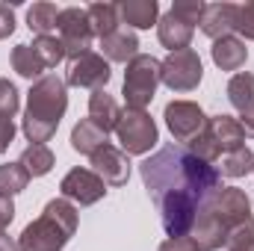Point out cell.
Returning a JSON list of instances; mask_svg holds the SVG:
<instances>
[{"mask_svg": "<svg viewBox=\"0 0 254 251\" xmlns=\"http://www.w3.org/2000/svg\"><path fill=\"white\" fill-rule=\"evenodd\" d=\"M142 184L160 210L163 231L169 240L190 237L198 207L222 189V175L216 166L198 160L184 145H166L139 166Z\"/></svg>", "mask_w": 254, "mask_h": 251, "instance_id": "obj_1", "label": "cell"}, {"mask_svg": "<svg viewBox=\"0 0 254 251\" xmlns=\"http://www.w3.org/2000/svg\"><path fill=\"white\" fill-rule=\"evenodd\" d=\"M249 216H252L249 195L237 187H222L198 207V216H195L190 237L195 240V246L201 251H216L225 246L228 231L237 222L249 219Z\"/></svg>", "mask_w": 254, "mask_h": 251, "instance_id": "obj_2", "label": "cell"}, {"mask_svg": "<svg viewBox=\"0 0 254 251\" xmlns=\"http://www.w3.org/2000/svg\"><path fill=\"white\" fill-rule=\"evenodd\" d=\"M68 110V83L60 74H45L27 92V113H24V136L30 145H45L57 136V127Z\"/></svg>", "mask_w": 254, "mask_h": 251, "instance_id": "obj_3", "label": "cell"}, {"mask_svg": "<svg viewBox=\"0 0 254 251\" xmlns=\"http://www.w3.org/2000/svg\"><path fill=\"white\" fill-rule=\"evenodd\" d=\"M77 207L68 198H54L45 204L42 216L36 222H30L21 237H18V249L21 251H63L68 240L77 234Z\"/></svg>", "mask_w": 254, "mask_h": 251, "instance_id": "obj_4", "label": "cell"}, {"mask_svg": "<svg viewBox=\"0 0 254 251\" xmlns=\"http://www.w3.org/2000/svg\"><path fill=\"white\" fill-rule=\"evenodd\" d=\"M160 86V60L151 54H139L127 63L125 71V104L127 110H145Z\"/></svg>", "mask_w": 254, "mask_h": 251, "instance_id": "obj_5", "label": "cell"}, {"mask_svg": "<svg viewBox=\"0 0 254 251\" xmlns=\"http://www.w3.org/2000/svg\"><path fill=\"white\" fill-rule=\"evenodd\" d=\"M116 136H119L122 151L127 157L130 154H148L157 145V139H160L154 119L145 110H125L119 125H116Z\"/></svg>", "mask_w": 254, "mask_h": 251, "instance_id": "obj_6", "label": "cell"}, {"mask_svg": "<svg viewBox=\"0 0 254 251\" xmlns=\"http://www.w3.org/2000/svg\"><path fill=\"white\" fill-rule=\"evenodd\" d=\"M201 77H204V65H201V57L192 48L175 51V54H169L160 63V83H166L172 92H192V89H198Z\"/></svg>", "mask_w": 254, "mask_h": 251, "instance_id": "obj_7", "label": "cell"}, {"mask_svg": "<svg viewBox=\"0 0 254 251\" xmlns=\"http://www.w3.org/2000/svg\"><path fill=\"white\" fill-rule=\"evenodd\" d=\"M57 30H60V42H63L68 60H77V57H83V54L92 51L95 33H92V24H89V12L86 9H80V6L63 9L60 12V21H57Z\"/></svg>", "mask_w": 254, "mask_h": 251, "instance_id": "obj_8", "label": "cell"}, {"mask_svg": "<svg viewBox=\"0 0 254 251\" xmlns=\"http://www.w3.org/2000/svg\"><path fill=\"white\" fill-rule=\"evenodd\" d=\"M163 119H166L169 133L175 136V142H187V145H190L192 139L207 127V122H210V119L204 116V110H201L198 104H192V101H172V104H166Z\"/></svg>", "mask_w": 254, "mask_h": 251, "instance_id": "obj_9", "label": "cell"}, {"mask_svg": "<svg viewBox=\"0 0 254 251\" xmlns=\"http://www.w3.org/2000/svg\"><path fill=\"white\" fill-rule=\"evenodd\" d=\"M110 77H113V71H110V63L104 60V54L89 51V54L71 60L65 83L74 86V89H92V92H98V89H104L110 83Z\"/></svg>", "mask_w": 254, "mask_h": 251, "instance_id": "obj_10", "label": "cell"}, {"mask_svg": "<svg viewBox=\"0 0 254 251\" xmlns=\"http://www.w3.org/2000/svg\"><path fill=\"white\" fill-rule=\"evenodd\" d=\"M60 192H63V198L80 204V207H92L107 195V184L92 169H71L60 184Z\"/></svg>", "mask_w": 254, "mask_h": 251, "instance_id": "obj_11", "label": "cell"}, {"mask_svg": "<svg viewBox=\"0 0 254 251\" xmlns=\"http://www.w3.org/2000/svg\"><path fill=\"white\" fill-rule=\"evenodd\" d=\"M92 172L107 184V187H125L130 181V157L116 145H101L92 157Z\"/></svg>", "mask_w": 254, "mask_h": 251, "instance_id": "obj_12", "label": "cell"}, {"mask_svg": "<svg viewBox=\"0 0 254 251\" xmlns=\"http://www.w3.org/2000/svg\"><path fill=\"white\" fill-rule=\"evenodd\" d=\"M237 27V3H207L201 15V33L213 42L231 36Z\"/></svg>", "mask_w": 254, "mask_h": 251, "instance_id": "obj_13", "label": "cell"}, {"mask_svg": "<svg viewBox=\"0 0 254 251\" xmlns=\"http://www.w3.org/2000/svg\"><path fill=\"white\" fill-rule=\"evenodd\" d=\"M192 33H195V27L187 24L184 18H178L175 12H166L160 21H157V36H160V45L163 48H169L172 54L175 51H187L192 42Z\"/></svg>", "mask_w": 254, "mask_h": 251, "instance_id": "obj_14", "label": "cell"}, {"mask_svg": "<svg viewBox=\"0 0 254 251\" xmlns=\"http://www.w3.org/2000/svg\"><path fill=\"white\" fill-rule=\"evenodd\" d=\"M101 51H104V60L107 63H130L139 57V39L133 30L119 27L113 36L101 39Z\"/></svg>", "mask_w": 254, "mask_h": 251, "instance_id": "obj_15", "label": "cell"}, {"mask_svg": "<svg viewBox=\"0 0 254 251\" xmlns=\"http://www.w3.org/2000/svg\"><path fill=\"white\" fill-rule=\"evenodd\" d=\"M207 130L213 133V139L222 148V154L237 151V148L246 145V130L240 125V119H234V116H213L207 122Z\"/></svg>", "mask_w": 254, "mask_h": 251, "instance_id": "obj_16", "label": "cell"}, {"mask_svg": "<svg viewBox=\"0 0 254 251\" xmlns=\"http://www.w3.org/2000/svg\"><path fill=\"white\" fill-rule=\"evenodd\" d=\"M210 54H213V63L219 65L222 71H240L243 65L249 63V48L237 36H225V39L213 42Z\"/></svg>", "mask_w": 254, "mask_h": 251, "instance_id": "obj_17", "label": "cell"}, {"mask_svg": "<svg viewBox=\"0 0 254 251\" xmlns=\"http://www.w3.org/2000/svg\"><path fill=\"white\" fill-rule=\"evenodd\" d=\"M119 119H122V107L116 104V98L107 95L104 89L92 92V98H89V122H95L104 133H110V130H116Z\"/></svg>", "mask_w": 254, "mask_h": 251, "instance_id": "obj_18", "label": "cell"}, {"mask_svg": "<svg viewBox=\"0 0 254 251\" xmlns=\"http://www.w3.org/2000/svg\"><path fill=\"white\" fill-rule=\"evenodd\" d=\"M119 15H122V24H127V27L148 30L151 24L160 21V6H157V0H125V3H119Z\"/></svg>", "mask_w": 254, "mask_h": 251, "instance_id": "obj_19", "label": "cell"}, {"mask_svg": "<svg viewBox=\"0 0 254 251\" xmlns=\"http://www.w3.org/2000/svg\"><path fill=\"white\" fill-rule=\"evenodd\" d=\"M101 145H107V133L101 130V127L95 125V122H89V119H80L74 130H71V148L77 151V154H86V157H92Z\"/></svg>", "mask_w": 254, "mask_h": 251, "instance_id": "obj_20", "label": "cell"}, {"mask_svg": "<svg viewBox=\"0 0 254 251\" xmlns=\"http://www.w3.org/2000/svg\"><path fill=\"white\" fill-rule=\"evenodd\" d=\"M86 12H89V24H92V33H95L98 39H107V36H113V33L122 27L119 3H92Z\"/></svg>", "mask_w": 254, "mask_h": 251, "instance_id": "obj_21", "label": "cell"}, {"mask_svg": "<svg viewBox=\"0 0 254 251\" xmlns=\"http://www.w3.org/2000/svg\"><path fill=\"white\" fill-rule=\"evenodd\" d=\"M228 101L243 116L254 113V74L252 71H240V74L231 77V83H228Z\"/></svg>", "mask_w": 254, "mask_h": 251, "instance_id": "obj_22", "label": "cell"}, {"mask_svg": "<svg viewBox=\"0 0 254 251\" xmlns=\"http://www.w3.org/2000/svg\"><path fill=\"white\" fill-rule=\"evenodd\" d=\"M60 12H63V9H57V3H48V0L33 3V6L27 9V27H30L36 36H54L57 21H60Z\"/></svg>", "mask_w": 254, "mask_h": 251, "instance_id": "obj_23", "label": "cell"}, {"mask_svg": "<svg viewBox=\"0 0 254 251\" xmlns=\"http://www.w3.org/2000/svg\"><path fill=\"white\" fill-rule=\"evenodd\" d=\"M216 172H219L222 178H246V175H252V172H254L252 148H246V145H243V148H237V151L222 154V157H219Z\"/></svg>", "mask_w": 254, "mask_h": 251, "instance_id": "obj_24", "label": "cell"}, {"mask_svg": "<svg viewBox=\"0 0 254 251\" xmlns=\"http://www.w3.org/2000/svg\"><path fill=\"white\" fill-rule=\"evenodd\" d=\"M18 163L27 169L30 178H45V175L54 169L57 157H54V151H51L48 145H27V148L21 151V160H18Z\"/></svg>", "mask_w": 254, "mask_h": 251, "instance_id": "obj_25", "label": "cell"}, {"mask_svg": "<svg viewBox=\"0 0 254 251\" xmlns=\"http://www.w3.org/2000/svg\"><path fill=\"white\" fill-rule=\"evenodd\" d=\"M12 68L21 74V77H27V80H42L45 77V63L39 60V54L30 48V45H15L12 48Z\"/></svg>", "mask_w": 254, "mask_h": 251, "instance_id": "obj_26", "label": "cell"}, {"mask_svg": "<svg viewBox=\"0 0 254 251\" xmlns=\"http://www.w3.org/2000/svg\"><path fill=\"white\" fill-rule=\"evenodd\" d=\"M30 184V175L21 163H3L0 166V198H12L18 192H24Z\"/></svg>", "mask_w": 254, "mask_h": 251, "instance_id": "obj_27", "label": "cell"}, {"mask_svg": "<svg viewBox=\"0 0 254 251\" xmlns=\"http://www.w3.org/2000/svg\"><path fill=\"white\" fill-rule=\"evenodd\" d=\"M225 249L228 251H254V216L237 222V225L228 231Z\"/></svg>", "mask_w": 254, "mask_h": 251, "instance_id": "obj_28", "label": "cell"}, {"mask_svg": "<svg viewBox=\"0 0 254 251\" xmlns=\"http://www.w3.org/2000/svg\"><path fill=\"white\" fill-rule=\"evenodd\" d=\"M30 48L39 54V60L45 63V68H57L65 60V48L57 36H36V42Z\"/></svg>", "mask_w": 254, "mask_h": 251, "instance_id": "obj_29", "label": "cell"}, {"mask_svg": "<svg viewBox=\"0 0 254 251\" xmlns=\"http://www.w3.org/2000/svg\"><path fill=\"white\" fill-rule=\"evenodd\" d=\"M187 151L190 154H195L198 160H204V163H210V166H216L219 163V157H222V148L216 145V139H213V133L204 127L195 139H192L190 145H187Z\"/></svg>", "mask_w": 254, "mask_h": 251, "instance_id": "obj_30", "label": "cell"}, {"mask_svg": "<svg viewBox=\"0 0 254 251\" xmlns=\"http://www.w3.org/2000/svg\"><path fill=\"white\" fill-rule=\"evenodd\" d=\"M21 107V95L9 77H0V122H12Z\"/></svg>", "mask_w": 254, "mask_h": 251, "instance_id": "obj_31", "label": "cell"}, {"mask_svg": "<svg viewBox=\"0 0 254 251\" xmlns=\"http://www.w3.org/2000/svg\"><path fill=\"white\" fill-rule=\"evenodd\" d=\"M204 6H207V3H201V0H178L169 12H175L178 18H184L187 24H192V27H195V24H201Z\"/></svg>", "mask_w": 254, "mask_h": 251, "instance_id": "obj_32", "label": "cell"}, {"mask_svg": "<svg viewBox=\"0 0 254 251\" xmlns=\"http://www.w3.org/2000/svg\"><path fill=\"white\" fill-rule=\"evenodd\" d=\"M234 33H240L243 39L254 42V0L237 6V27H234Z\"/></svg>", "mask_w": 254, "mask_h": 251, "instance_id": "obj_33", "label": "cell"}, {"mask_svg": "<svg viewBox=\"0 0 254 251\" xmlns=\"http://www.w3.org/2000/svg\"><path fill=\"white\" fill-rule=\"evenodd\" d=\"M157 251H201V249L195 246L192 237H175V240H166Z\"/></svg>", "mask_w": 254, "mask_h": 251, "instance_id": "obj_34", "label": "cell"}, {"mask_svg": "<svg viewBox=\"0 0 254 251\" xmlns=\"http://www.w3.org/2000/svg\"><path fill=\"white\" fill-rule=\"evenodd\" d=\"M12 33H15V12L6 3H0V39H9Z\"/></svg>", "mask_w": 254, "mask_h": 251, "instance_id": "obj_35", "label": "cell"}, {"mask_svg": "<svg viewBox=\"0 0 254 251\" xmlns=\"http://www.w3.org/2000/svg\"><path fill=\"white\" fill-rule=\"evenodd\" d=\"M12 219H15V204H12V198H0V231L9 228Z\"/></svg>", "mask_w": 254, "mask_h": 251, "instance_id": "obj_36", "label": "cell"}, {"mask_svg": "<svg viewBox=\"0 0 254 251\" xmlns=\"http://www.w3.org/2000/svg\"><path fill=\"white\" fill-rule=\"evenodd\" d=\"M12 139H15V125L12 122H0V154L12 145Z\"/></svg>", "mask_w": 254, "mask_h": 251, "instance_id": "obj_37", "label": "cell"}, {"mask_svg": "<svg viewBox=\"0 0 254 251\" xmlns=\"http://www.w3.org/2000/svg\"><path fill=\"white\" fill-rule=\"evenodd\" d=\"M0 251H21L12 237H6V231H0Z\"/></svg>", "mask_w": 254, "mask_h": 251, "instance_id": "obj_38", "label": "cell"}, {"mask_svg": "<svg viewBox=\"0 0 254 251\" xmlns=\"http://www.w3.org/2000/svg\"><path fill=\"white\" fill-rule=\"evenodd\" d=\"M243 130H246V139H254V113H249V116H243Z\"/></svg>", "mask_w": 254, "mask_h": 251, "instance_id": "obj_39", "label": "cell"}]
</instances>
